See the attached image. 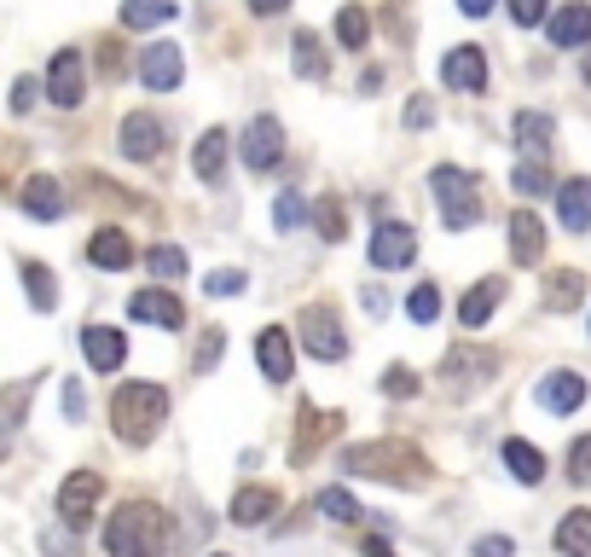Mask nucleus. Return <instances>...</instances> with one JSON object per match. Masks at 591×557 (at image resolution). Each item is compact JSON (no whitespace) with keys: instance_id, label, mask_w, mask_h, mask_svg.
I'll return each mask as SVG.
<instances>
[{"instance_id":"f257e3e1","label":"nucleus","mask_w":591,"mask_h":557,"mask_svg":"<svg viewBox=\"0 0 591 557\" xmlns=\"http://www.w3.org/2000/svg\"><path fill=\"white\" fill-rule=\"evenodd\" d=\"M343 470H348V476H366V483H389V488H429V483H435L429 453L412 447V442H400V436L348 447V453H343Z\"/></svg>"},{"instance_id":"f03ea898","label":"nucleus","mask_w":591,"mask_h":557,"mask_svg":"<svg viewBox=\"0 0 591 557\" xmlns=\"http://www.w3.org/2000/svg\"><path fill=\"white\" fill-rule=\"evenodd\" d=\"M169 540V517L151 499H128L105 523V551L111 557H157Z\"/></svg>"},{"instance_id":"7ed1b4c3","label":"nucleus","mask_w":591,"mask_h":557,"mask_svg":"<svg viewBox=\"0 0 591 557\" xmlns=\"http://www.w3.org/2000/svg\"><path fill=\"white\" fill-rule=\"evenodd\" d=\"M163 418H169V389H163V384H122V389L111 395L116 442H128V447H145V442L163 429Z\"/></svg>"},{"instance_id":"20e7f679","label":"nucleus","mask_w":591,"mask_h":557,"mask_svg":"<svg viewBox=\"0 0 591 557\" xmlns=\"http://www.w3.org/2000/svg\"><path fill=\"white\" fill-rule=\"evenodd\" d=\"M429 192H435V210H441V221L452 226V233H470V226L481 221V198H476V181L465 169H435L429 174Z\"/></svg>"},{"instance_id":"39448f33","label":"nucleus","mask_w":591,"mask_h":557,"mask_svg":"<svg viewBox=\"0 0 591 557\" xmlns=\"http://www.w3.org/2000/svg\"><path fill=\"white\" fill-rule=\"evenodd\" d=\"M493 372H499V354L493 348L458 343L447 361H441V384H447V395H476L481 384H493Z\"/></svg>"},{"instance_id":"423d86ee","label":"nucleus","mask_w":591,"mask_h":557,"mask_svg":"<svg viewBox=\"0 0 591 557\" xmlns=\"http://www.w3.org/2000/svg\"><path fill=\"white\" fill-rule=\"evenodd\" d=\"M99 494H105V476L99 470H70L64 488H59V523L82 535V528L93 523V512H99Z\"/></svg>"},{"instance_id":"0eeeda50","label":"nucleus","mask_w":591,"mask_h":557,"mask_svg":"<svg viewBox=\"0 0 591 557\" xmlns=\"http://www.w3.org/2000/svg\"><path fill=\"white\" fill-rule=\"evenodd\" d=\"M302 348L314 354V361H343L348 354V332L337 325V308H330V302H314V308L302 314Z\"/></svg>"},{"instance_id":"6e6552de","label":"nucleus","mask_w":591,"mask_h":557,"mask_svg":"<svg viewBox=\"0 0 591 557\" xmlns=\"http://www.w3.org/2000/svg\"><path fill=\"white\" fill-rule=\"evenodd\" d=\"M82 93H88V64L75 47H59L53 64H47V99H53L59 111H75L82 105Z\"/></svg>"},{"instance_id":"1a4fd4ad","label":"nucleus","mask_w":591,"mask_h":557,"mask_svg":"<svg viewBox=\"0 0 591 557\" xmlns=\"http://www.w3.org/2000/svg\"><path fill=\"white\" fill-rule=\"evenodd\" d=\"M337 429H343V413H319L314 401H302V413H296V442H291V465H307L330 436H337Z\"/></svg>"},{"instance_id":"9d476101","label":"nucleus","mask_w":591,"mask_h":557,"mask_svg":"<svg viewBox=\"0 0 591 557\" xmlns=\"http://www.w3.org/2000/svg\"><path fill=\"white\" fill-rule=\"evenodd\" d=\"M244 169L249 174H267V169H278V158H285V129H278L273 117H255L249 129H244Z\"/></svg>"},{"instance_id":"9b49d317","label":"nucleus","mask_w":591,"mask_h":557,"mask_svg":"<svg viewBox=\"0 0 591 557\" xmlns=\"http://www.w3.org/2000/svg\"><path fill=\"white\" fill-rule=\"evenodd\" d=\"M180 75H186V59H180L174 41H151L145 53H140V82H145L151 93H174Z\"/></svg>"},{"instance_id":"f8f14e48","label":"nucleus","mask_w":591,"mask_h":557,"mask_svg":"<svg viewBox=\"0 0 591 557\" xmlns=\"http://www.w3.org/2000/svg\"><path fill=\"white\" fill-rule=\"evenodd\" d=\"M441 82H447L452 93H481V88H487V53H481L476 41L452 47V53L441 59Z\"/></svg>"},{"instance_id":"ddd939ff","label":"nucleus","mask_w":591,"mask_h":557,"mask_svg":"<svg viewBox=\"0 0 591 557\" xmlns=\"http://www.w3.org/2000/svg\"><path fill=\"white\" fill-rule=\"evenodd\" d=\"M255 366L267 372V384H291V372H296V354H291L285 325H262V332H255Z\"/></svg>"},{"instance_id":"4468645a","label":"nucleus","mask_w":591,"mask_h":557,"mask_svg":"<svg viewBox=\"0 0 591 557\" xmlns=\"http://www.w3.org/2000/svg\"><path fill=\"white\" fill-rule=\"evenodd\" d=\"M128 314H134L140 325H163V332H174V325H186V302H180L174 291H134L128 296Z\"/></svg>"},{"instance_id":"2eb2a0df","label":"nucleus","mask_w":591,"mask_h":557,"mask_svg":"<svg viewBox=\"0 0 591 557\" xmlns=\"http://www.w3.org/2000/svg\"><path fill=\"white\" fill-rule=\"evenodd\" d=\"M122 158H134V163H151L163 151V122L151 117V111H128L122 117Z\"/></svg>"},{"instance_id":"dca6fc26","label":"nucleus","mask_w":591,"mask_h":557,"mask_svg":"<svg viewBox=\"0 0 591 557\" xmlns=\"http://www.w3.org/2000/svg\"><path fill=\"white\" fill-rule=\"evenodd\" d=\"M418 256V233L406 221H383L371 233V267H406Z\"/></svg>"},{"instance_id":"f3484780","label":"nucleus","mask_w":591,"mask_h":557,"mask_svg":"<svg viewBox=\"0 0 591 557\" xmlns=\"http://www.w3.org/2000/svg\"><path fill=\"white\" fill-rule=\"evenodd\" d=\"M510 262H517V267H539V262H546V221L528 215V210L510 215Z\"/></svg>"},{"instance_id":"a211bd4d","label":"nucleus","mask_w":591,"mask_h":557,"mask_svg":"<svg viewBox=\"0 0 591 557\" xmlns=\"http://www.w3.org/2000/svg\"><path fill=\"white\" fill-rule=\"evenodd\" d=\"M18 204H23V215H35V221H59L64 215V186L53 181V174H30V181L18 186Z\"/></svg>"},{"instance_id":"6ab92c4d","label":"nucleus","mask_w":591,"mask_h":557,"mask_svg":"<svg viewBox=\"0 0 591 557\" xmlns=\"http://www.w3.org/2000/svg\"><path fill=\"white\" fill-rule=\"evenodd\" d=\"M82 354H88L93 372H116L128 361V337L116 325H82Z\"/></svg>"},{"instance_id":"aec40b11","label":"nucleus","mask_w":591,"mask_h":557,"mask_svg":"<svg viewBox=\"0 0 591 557\" xmlns=\"http://www.w3.org/2000/svg\"><path fill=\"white\" fill-rule=\"evenodd\" d=\"M546 36H551V47H585V41H591V7H585V0L557 7V12L546 18Z\"/></svg>"},{"instance_id":"412c9836","label":"nucleus","mask_w":591,"mask_h":557,"mask_svg":"<svg viewBox=\"0 0 591 557\" xmlns=\"http://www.w3.org/2000/svg\"><path fill=\"white\" fill-rule=\"evenodd\" d=\"M580 401H585V377L580 372H546V384H539V407L557 413V418H569Z\"/></svg>"},{"instance_id":"4be33fe9","label":"nucleus","mask_w":591,"mask_h":557,"mask_svg":"<svg viewBox=\"0 0 591 557\" xmlns=\"http://www.w3.org/2000/svg\"><path fill=\"white\" fill-rule=\"evenodd\" d=\"M539 302H546L551 314L580 308V302H585V273H580V267H557V273H546V285H539Z\"/></svg>"},{"instance_id":"5701e85b","label":"nucleus","mask_w":591,"mask_h":557,"mask_svg":"<svg viewBox=\"0 0 591 557\" xmlns=\"http://www.w3.org/2000/svg\"><path fill=\"white\" fill-rule=\"evenodd\" d=\"M88 262L105 267V273H122L128 262H134V239H128L122 226H99V233L88 239Z\"/></svg>"},{"instance_id":"b1692460","label":"nucleus","mask_w":591,"mask_h":557,"mask_svg":"<svg viewBox=\"0 0 591 557\" xmlns=\"http://www.w3.org/2000/svg\"><path fill=\"white\" fill-rule=\"evenodd\" d=\"M278 512V488H262V483H249L233 494V505H226V517H233L238 528H255V523H267Z\"/></svg>"},{"instance_id":"393cba45","label":"nucleus","mask_w":591,"mask_h":557,"mask_svg":"<svg viewBox=\"0 0 591 557\" xmlns=\"http://www.w3.org/2000/svg\"><path fill=\"white\" fill-rule=\"evenodd\" d=\"M226 140H233L226 129H210V134L197 140V151H192V169H197V181H203V186H221V174H226V151H233Z\"/></svg>"},{"instance_id":"a878e982","label":"nucleus","mask_w":591,"mask_h":557,"mask_svg":"<svg viewBox=\"0 0 591 557\" xmlns=\"http://www.w3.org/2000/svg\"><path fill=\"white\" fill-rule=\"evenodd\" d=\"M557 215L569 233H591V181H562L557 186Z\"/></svg>"},{"instance_id":"bb28decb","label":"nucleus","mask_w":591,"mask_h":557,"mask_svg":"<svg viewBox=\"0 0 591 557\" xmlns=\"http://www.w3.org/2000/svg\"><path fill=\"white\" fill-rule=\"evenodd\" d=\"M291 64H296L302 82H325V75H330V59H325V47H319L314 30H296V41H291Z\"/></svg>"},{"instance_id":"cd10ccee","label":"nucleus","mask_w":591,"mask_h":557,"mask_svg":"<svg viewBox=\"0 0 591 557\" xmlns=\"http://www.w3.org/2000/svg\"><path fill=\"white\" fill-rule=\"evenodd\" d=\"M510 134H517V145L528 151V158H546L551 151V134H557V122L546 111H522L517 122H510Z\"/></svg>"},{"instance_id":"c85d7f7f","label":"nucleus","mask_w":591,"mask_h":557,"mask_svg":"<svg viewBox=\"0 0 591 557\" xmlns=\"http://www.w3.org/2000/svg\"><path fill=\"white\" fill-rule=\"evenodd\" d=\"M505 465H510L517 483H546V453H539L533 442H522V436L505 442Z\"/></svg>"},{"instance_id":"c756f323","label":"nucleus","mask_w":591,"mask_h":557,"mask_svg":"<svg viewBox=\"0 0 591 557\" xmlns=\"http://www.w3.org/2000/svg\"><path fill=\"white\" fill-rule=\"evenodd\" d=\"M499 296H505V278H481V285L458 302V325H487V314L499 308Z\"/></svg>"},{"instance_id":"7c9ffc66","label":"nucleus","mask_w":591,"mask_h":557,"mask_svg":"<svg viewBox=\"0 0 591 557\" xmlns=\"http://www.w3.org/2000/svg\"><path fill=\"white\" fill-rule=\"evenodd\" d=\"M557 551L562 557H591V512H569L557 523Z\"/></svg>"},{"instance_id":"2f4dec72","label":"nucleus","mask_w":591,"mask_h":557,"mask_svg":"<svg viewBox=\"0 0 591 557\" xmlns=\"http://www.w3.org/2000/svg\"><path fill=\"white\" fill-rule=\"evenodd\" d=\"M174 18V0H122V30H157Z\"/></svg>"},{"instance_id":"473e14b6","label":"nucleus","mask_w":591,"mask_h":557,"mask_svg":"<svg viewBox=\"0 0 591 557\" xmlns=\"http://www.w3.org/2000/svg\"><path fill=\"white\" fill-rule=\"evenodd\" d=\"M23 291H30V302L47 314V308H59V285H53V267H41V262H23Z\"/></svg>"},{"instance_id":"72a5a7b5","label":"nucleus","mask_w":591,"mask_h":557,"mask_svg":"<svg viewBox=\"0 0 591 557\" xmlns=\"http://www.w3.org/2000/svg\"><path fill=\"white\" fill-rule=\"evenodd\" d=\"M337 41L359 53V47L371 41V12H366V7H343V12H337Z\"/></svg>"},{"instance_id":"f704fd0d","label":"nucleus","mask_w":591,"mask_h":557,"mask_svg":"<svg viewBox=\"0 0 591 557\" xmlns=\"http://www.w3.org/2000/svg\"><path fill=\"white\" fill-rule=\"evenodd\" d=\"M314 226H319V239H330V244H337V239L348 233L343 198H319V204H314Z\"/></svg>"},{"instance_id":"c9c22d12","label":"nucleus","mask_w":591,"mask_h":557,"mask_svg":"<svg viewBox=\"0 0 591 557\" xmlns=\"http://www.w3.org/2000/svg\"><path fill=\"white\" fill-rule=\"evenodd\" d=\"M314 505H319V512H325L330 523H359V499H354L348 488H325Z\"/></svg>"},{"instance_id":"e433bc0d","label":"nucleus","mask_w":591,"mask_h":557,"mask_svg":"<svg viewBox=\"0 0 591 557\" xmlns=\"http://www.w3.org/2000/svg\"><path fill=\"white\" fill-rule=\"evenodd\" d=\"M145 267L157 273V278H186V250H180V244H157L145 256Z\"/></svg>"},{"instance_id":"4c0bfd02","label":"nucleus","mask_w":591,"mask_h":557,"mask_svg":"<svg viewBox=\"0 0 591 557\" xmlns=\"http://www.w3.org/2000/svg\"><path fill=\"white\" fill-rule=\"evenodd\" d=\"M510 186H517L522 198H539V192L551 186V169L539 163V158H528V163H517V174H510Z\"/></svg>"},{"instance_id":"58836bf2","label":"nucleus","mask_w":591,"mask_h":557,"mask_svg":"<svg viewBox=\"0 0 591 557\" xmlns=\"http://www.w3.org/2000/svg\"><path fill=\"white\" fill-rule=\"evenodd\" d=\"M406 314H412L418 325H435V314H441V291H435V285H418L412 296H406Z\"/></svg>"},{"instance_id":"ea45409f","label":"nucleus","mask_w":591,"mask_h":557,"mask_svg":"<svg viewBox=\"0 0 591 557\" xmlns=\"http://www.w3.org/2000/svg\"><path fill=\"white\" fill-rule=\"evenodd\" d=\"M226 354V332L221 325H210V332H203V343H197V361H192V372H210L215 361Z\"/></svg>"},{"instance_id":"a19ab883","label":"nucleus","mask_w":591,"mask_h":557,"mask_svg":"<svg viewBox=\"0 0 591 557\" xmlns=\"http://www.w3.org/2000/svg\"><path fill=\"white\" fill-rule=\"evenodd\" d=\"M569 483H574V488H591V436H580V442L569 447Z\"/></svg>"},{"instance_id":"79ce46f5","label":"nucleus","mask_w":591,"mask_h":557,"mask_svg":"<svg viewBox=\"0 0 591 557\" xmlns=\"http://www.w3.org/2000/svg\"><path fill=\"white\" fill-rule=\"evenodd\" d=\"M383 395H418V372L412 366H389V372H383Z\"/></svg>"},{"instance_id":"37998d69","label":"nucleus","mask_w":591,"mask_h":557,"mask_svg":"<svg viewBox=\"0 0 591 557\" xmlns=\"http://www.w3.org/2000/svg\"><path fill=\"white\" fill-rule=\"evenodd\" d=\"M203 291H210V296H238V291H244V273H238V267H226V273L215 267L210 278H203Z\"/></svg>"},{"instance_id":"c03bdc74","label":"nucleus","mask_w":591,"mask_h":557,"mask_svg":"<svg viewBox=\"0 0 591 557\" xmlns=\"http://www.w3.org/2000/svg\"><path fill=\"white\" fill-rule=\"evenodd\" d=\"M99 70H105V82H116V75H122V41L116 36L99 41Z\"/></svg>"},{"instance_id":"a18cd8bd","label":"nucleus","mask_w":591,"mask_h":557,"mask_svg":"<svg viewBox=\"0 0 591 557\" xmlns=\"http://www.w3.org/2000/svg\"><path fill=\"white\" fill-rule=\"evenodd\" d=\"M510 18H517L522 30H533V23H546V0H510Z\"/></svg>"},{"instance_id":"49530a36","label":"nucleus","mask_w":591,"mask_h":557,"mask_svg":"<svg viewBox=\"0 0 591 557\" xmlns=\"http://www.w3.org/2000/svg\"><path fill=\"white\" fill-rule=\"evenodd\" d=\"M302 215H307V204H302V198H296V192H285V198H278V210H273V221H278V226H285V233H291V226H296Z\"/></svg>"},{"instance_id":"de8ad7c7","label":"nucleus","mask_w":591,"mask_h":557,"mask_svg":"<svg viewBox=\"0 0 591 557\" xmlns=\"http://www.w3.org/2000/svg\"><path fill=\"white\" fill-rule=\"evenodd\" d=\"M35 93H41V88H35V75H18V82H12V111L23 117V111L35 105Z\"/></svg>"},{"instance_id":"09e8293b","label":"nucleus","mask_w":591,"mask_h":557,"mask_svg":"<svg viewBox=\"0 0 591 557\" xmlns=\"http://www.w3.org/2000/svg\"><path fill=\"white\" fill-rule=\"evenodd\" d=\"M435 122V105L429 99H412V105H406V129H429Z\"/></svg>"},{"instance_id":"8fccbe9b","label":"nucleus","mask_w":591,"mask_h":557,"mask_svg":"<svg viewBox=\"0 0 591 557\" xmlns=\"http://www.w3.org/2000/svg\"><path fill=\"white\" fill-rule=\"evenodd\" d=\"M517 546H510V535H487V540H476V557H510Z\"/></svg>"},{"instance_id":"3c124183","label":"nucleus","mask_w":591,"mask_h":557,"mask_svg":"<svg viewBox=\"0 0 591 557\" xmlns=\"http://www.w3.org/2000/svg\"><path fill=\"white\" fill-rule=\"evenodd\" d=\"M82 407H88V401H82V384H64V413L82 418Z\"/></svg>"},{"instance_id":"603ef678","label":"nucleus","mask_w":591,"mask_h":557,"mask_svg":"<svg viewBox=\"0 0 591 557\" xmlns=\"http://www.w3.org/2000/svg\"><path fill=\"white\" fill-rule=\"evenodd\" d=\"M285 7H291V0H249V12H255V18H278Z\"/></svg>"},{"instance_id":"864d4df0","label":"nucleus","mask_w":591,"mask_h":557,"mask_svg":"<svg viewBox=\"0 0 591 557\" xmlns=\"http://www.w3.org/2000/svg\"><path fill=\"white\" fill-rule=\"evenodd\" d=\"M359 557H395V551H389V540L371 535V540H359Z\"/></svg>"},{"instance_id":"5fc2aeb1","label":"nucleus","mask_w":591,"mask_h":557,"mask_svg":"<svg viewBox=\"0 0 591 557\" xmlns=\"http://www.w3.org/2000/svg\"><path fill=\"white\" fill-rule=\"evenodd\" d=\"M458 12H470V18H487V12H493V0H458Z\"/></svg>"},{"instance_id":"6e6d98bb","label":"nucleus","mask_w":591,"mask_h":557,"mask_svg":"<svg viewBox=\"0 0 591 557\" xmlns=\"http://www.w3.org/2000/svg\"><path fill=\"white\" fill-rule=\"evenodd\" d=\"M221 557H226V551H221Z\"/></svg>"}]
</instances>
